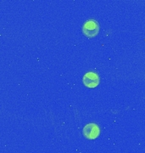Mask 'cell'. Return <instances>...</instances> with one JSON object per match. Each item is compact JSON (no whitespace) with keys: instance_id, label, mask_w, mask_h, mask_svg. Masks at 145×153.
Returning <instances> with one entry per match:
<instances>
[{"instance_id":"cell-1","label":"cell","mask_w":145,"mask_h":153,"mask_svg":"<svg viewBox=\"0 0 145 153\" xmlns=\"http://www.w3.org/2000/svg\"><path fill=\"white\" fill-rule=\"evenodd\" d=\"M99 33V25L94 20L87 21L82 26V33L87 38H93Z\"/></svg>"},{"instance_id":"cell-2","label":"cell","mask_w":145,"mask_h":153,"mask_svg":"<svg viewBox=\"0 0 145 153\" xmlns=\"http://www.w3.org/2000/svg\"><path fill=\"white\" fill-rule=\"evenodd\" d=\"M83 135L88 140H94L100 134V128L96 123H88L83 128Z\"/></svg>"},{"instance_id":"cell-3","label":"cell","mask_w":145,"mask_h":153,"mask_svg":"<svg viewBox=\"0 0 145 153\" xmlns=\"http://www.w3.org/2000/svg\"><path fill=\"white\" fill-rule=\"evenodd\" d=\"M82 82L87 88H95L99 84V76L96 73L90 71L83 76Z\"/></svg>"}]
</instances>
